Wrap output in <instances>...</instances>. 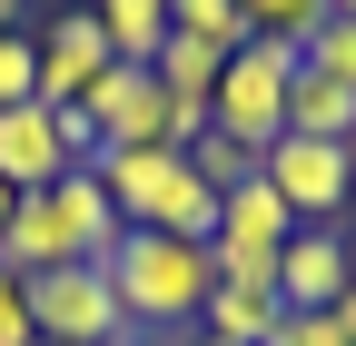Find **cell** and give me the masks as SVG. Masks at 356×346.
Segmentation results:
<instances>
[{
  "label": "cell",
  "mask_w": 356,
  "mask_h": 346,
  "mask_svg": "<svg viewBox=\"0 0 356 346\" xmlns=\"http://www.w3.org/2000/svg\"><path fill=\"white\" fill-rule=\"evenodd\" d=\"M109 297L129 327H198L208 307V247L168 238V228H129L109 247Z\"/></svg>",
  "instance_id": "obj_1"
},
{
  "label": "cell",
  "mask_w": 356,
  "mask_h": 346,
  "mask_svg": "<svg viewBox=\"0 0 356 346\" xmlns=\"http://www.w3.org/2000/svg\"><path fill=\"white\" fill-rule=\"evenodd\" d=\"M287 79H297V50H287V40H248V50L218 69L208 119L228 129L238 149H257V158H267V149L287 139Z\"/></svg>",
  "instance_id": "obj_2"
},
{
  "label": "cell",
  "mask_w": 356,
  "mask_h": 346,
  "mask_svg": "<svg viewBox=\"0 0 356 346\" xmlns=\"http://www.w3.org/2000/svg\"><path fill=\"white\" fill-rule=\"evenodd\" d=\"M257 179L287 198L297 228H337L346 198H356V149L346 139H277V149L257 158Z\"/></svg>",
  "instance_id": "obj_3"
},
{
  "label": "cell",
  "mask_w": 356,
  "mask_h": 346,
  "mask_svg": "<svg viewBox=\"0 0 356 346\" xmlns=\"http://www.w3.org/2000/svg\"><path fill=\"white\" fill-rule=\"evenodd\" d=\"M30 287V336L50 346H109L129 317L109 297V267H50V277H20Z\"/></svg>",
  "instance_id": "obj_4"
},
{
  "label": "cell",
  "mask_w": 356,
  "mask_h": 346,
  "mask_svg": "<svg viewBox=\"0 0 356 346\" xmlns=\"http://www.w3.org/2000/svg\"><path fill=\"white\" fill-rule=\"evenodd\" d=\"M89 129H99V149H168V90H159V69H129L109 60L99 79H89Z\"/></svg>",
  "instance_id": "obj_5"
},
{
  "label": "cell",
  "mask_w": 356,
  "mask_h": 346,
  "mask_svg": "<svg viewBox=\"0 0 356 346\" xmlns=\"http://www.w3.org/2000/svg\"><path fill=\"white\" fill-rule=\"evenodd\" d=\"M30 50H40V109H79L89 79L109 69V30L89 20V10H60L50 30L30 40Z\"/></svg>",
  "instance_id": "obj_6"
},
{
  "label": "cell",
  "mask_w": 356,
  "mask_h": 346,
  "mask_svg": "<svg viewBox=\"0 0 356 346\" xmlns=\"http://www.w3.org/2000/svg\"><path fill=\"white\" fill-rule=\"evenodd\" d=\"M89 168H99V188H109V208H119V228H149L159 208H168V188L188 179V158H178V149H99Z\"/></svg>",
  "instance_id": "obj_7"
},
{
  "label": "cell",
  "mask_w": 356,
  "mask_h": 346,
  "mask_svg": "<svg viewBox=\"0 0 356 346\" xmlns=\"http://www.w3.org/2000/svg\"><path fill=\"white\" fill-rule=\"evenodd\" d=\"M70 179V158H60V119L20 99V109H0V188L30 198V188H60Z\"/></svg>",
  "instance_id": "obj_8"
},
{
  "label": "cell",
  "mask_w": 356,
  "mask_h": 346,
  "mask_svg": "<svg viewBox=\"0 0 356 346\" xmlns=\"http://www.w3.org/2000/svg\"><path fill=\"white\" fill-rule=\"evenodd\" d=\"M337 297H346V218L297 228L277 247V307H337Z\"/></svg>",
  "instance_id": "obj_9"
},
{
  "label": "cell",
  "mask_w": 356,
  "mask_h": 346,
  "mask_svg": "<svg viewBox=\"0 0 356 346\" xmlns=\"http://www.w3.org/2000/svg\"><path fill=\"white\" fill-rule=\"evenodd\" d=\"M277 287H218L208 277V307H198V336L208 346H267V336H277Z\"/></svg>",
  "instance_id": "obj_10"
},
{
  "label": "cell",
  "mask_w": 356,
  "mask_h": 346,
  "mask_svg": "<svg viewBox=\"0 0 356 346\" xmlns=\"http://www.w3.org/2000/svg\"><path fill=\"white\" fill-rule=\"evenodd\" d=\"M287 139H356V90L297 60V79H287Z\"/></svg>",
  "instance_id": "obj_11"
},
{
  "label": "cell",
  "mask_w": 356,
  "mask_h": 346,
  "mask_svg": "<svg viewBox=\"0 0 356 346\" xmlns=\"http://www.w3.org/2000/svg\"><path fill=\"white\" fill-rule=\"evenodd\" d=\"M218 238H228V247H267V257H277V247L297 238V218H287V198L267 188V179H248V188H228V198H218Z\"/></svg>",
  "instance_id": "obj_12"
},
{
  "label": "cell",
  "mask_w": 356,
  "mask_h": 346,
  "mask_svg": "<svg viewBox=\"0 0 356 346\" xmlns=\"http://www.w3.org/2000/svg\"><path fill=\"white\" fill-rule=\"evenodd\" d=\"M149 69H159V90H168L178 109H208V99H218V69H228V50H208V40H178V30H168Z\"/></svg>",
  "instance_id": "obj_13"
},
{
  "label": "cell",
  "mask_w": 356,
  "mask_h": 346,
  "mask_svg": "<svg viewBox=\"0 0 356 346\" xmlns=\"http://www.w3.org/2000/svg\"><path fill=\"white\" fill-rule=\"evenodd\" d=\"M89 20L109 30V60L149 69V60H159V40H168V0H99Z\"/></svg>",
  "instance_id": "obj_14"
},
{
  "label": "cell",
  "mask_w": 356,
  "mask_h": 346,
  "mask_svg": "<svg viewBox=\"0 0 356 346\" xmlns=\"http://www.w3.org/2000/svg\"><path fill=\"white\" fill-rule=\"evenodd\" d=\"M248 40H287V50H307V40L327 30V0H238Z\"/></svg>",
  "instance_id": "obj_15"
},
{
  "label": "cell",
  "mask_w": 356,
  "mask_h": 346,
  "mask_svg": "<svg viewBox=\"0 0 356 346\" xmlns=\"http://www.w3.org/2000/svg\"><path fill=\"white\" fill-rule=\"evenodd\" d=\"M168 30L178 40H208V50H248V20H238V0H168Z\"/></svg>",
  "instance_id": "obj_16"
},
{
  "label": "cell",
  "mask_w": 356,
  "mask_h": 346,
  "mask_svg": "<svg viewBox=\"0 0 356 346\" xmlns=\"http://www.w3.org/2000/svg\"><path fill=\"white\" fill-rule=\"evenodd\" d=\"M188 168H198V179H208L218 198H228V188H248V179H257V149H238V139H228V129H218V119H208V139L188 149Z\"/></svg>",
  "instance_id": "obj_17"
},
{
  "label": "cell",
  "mask_w": 356,
  "mask_h": 346,
  "mask_svg": "<svg viewBox=\"0 0 356 346\" xmlns=\"http://www.w3.org/2000/svg\"><path fill=\"white\" fill-rule=\"evenodd\" d=\"M297 60H307V69H327V79H346V90H356V20H337V10H327V30L307 40Z\"/></svg>",
  "instance_id": "obj_18"
},
{
  "label": "cell",
  "mask_w": 356,
  "mask_h": 346,
  "mask_svg": "<svg viewBox=\"0 0 356 346\" xmlns=\"http://www.w3.org/2000/svg\"><path fill=\"white\" fill-rule=\"evenodd\" d=\"M20 99H40V50L20 30H0V109H20Z\"/></svg>",
  "instance_id": "obj_19"
},
{
  "label": "cell",
  "mask_w": 356,
  "mask_h": 346,
  "mask_svg": "<svg viewBox=\"0 0 356 346\" xmlns=\"http://www.w3.org/2000/svg\"><path fill=\"white\" fill-rule=\"evenodd\" d=\"M267 346H346V336H337V317H327V307H287Z\"/></svg>",
  "instance_id": "obj_20"
},
{
  "label": "cell",
  "mask_w": 356,
  "mask_h": 346,
  "mask_svg": "<svg viewBox=\"0 0 356 346\" xmlns=\"http://www.w3.org/2000/svg\"><path fill=\"white\" fill-rule=\"evenodd\" d=\"M0 346H40V336H30V287H20L10 267H0Z\"/></svg>",
  "instance_id": "obj_21"
},
{
  "label": "cell",
  "mask_w": 356,
  "mask_h": 346,
  "mask_svg": "<svg viewBox=\"0 0 356 346\" xmlns=\"http://www.w3.org/2000/svg\"><path fill=\"white\" fill-rule=\"evenodd\" d=\"M50 119H60V158H70V168L99 158V129H89V109H50Z\"/></svg>",
  "instance_id": "obj_22"
},
{
  "label": "cell",
  "mask_w": 356,
  "mask_h": 346,
  "mask_svg": "<svg viewBox=\"0 0 356 346\" xmlns=\"http://www.w3.org/2000/svg\"><path fill=\"white\" fill-rule=\"evenodd\" d=\"M327 317H337V336H346V346H356V287H346V297H337V307H327Z\"/></svg>",
  "instance_id": "obj_23"
},
{
  "label": "cell",
  "mask_w": 356,
  "mask_h": 346,
  "mask_svg": "<svg viewBox=\"0 0 356 346\" xmlns=\"http://www.w3.org/2000/svg\"><path fill=\"white\" fill-rule=\"evenodd\" d=\"M20 10H30V0H0V30H20Z\"/></svg>",
  "instance_id": "obj_24"
},
{
  "label": "cell",
  "mask_w": 356,
  "mask_h": 346,
  "mask_svg": "<svg viewBox=\"0 0 356 346\" xmlns=\"http://www.w3.org/2000/svg\"><path fill=\"white\" fill-rule=\"evenodd\" d=\"M346 287H356V218H346Z\"/></svg>",
  "instance_id": "obj_25"
},
{
  "label": "cell",
  "mask_w": 356,
  "mask_h": 346,
  "mask_svg": "<svg viewBox=\"0 0 356 346\" xmlns=\"http://www.w3.org/2000/svg\"><path fill=\"white\" fill-rule=\"evenodd\" d=\"M327 10H337V20H356V0H327Z\"/></svg>",
  "instance_id": "obj_26"
},
{
  "label": "cell",
  "mask_w": 356,
  "mask_h": 346,
  "mask_svg": "<svg viewBox=\"0 0 356 346\" xmlns=\"http://www.w3.org/2000/svg\"><path fill=\"white\" fill-rule=\"evenodd\" d=\"M0 228H10V188H0Z\"/></svg>",
  "instance_id": "obj_27"
},
{
  "label": "cell",
  "mask_w": 356,
  "mask_h": 346,
  "mask_svg": "<svg viewBox=\"0 0 356 346\" xmlns=\"http://www.w3.org/2000/svg\"><path fill=\"white\" fill-rule=\"evenodd\" d=\"M40 346H50V336H40Z\"/></svg>",
  "instance_id": "obj_28"
},
{
  "label": "cell",
  "mask_w": 356,
  "mask_h": 346,
  "mask_svg": "<svg viewBox=\"0 0 356 346\" xmlns=\"http://www.w3.org/2000/svg\"><path fill=\"white\" fill-rule=\"evenodd\" d=\"M346 149H356V139H346Z\"/></svg>",
  "instance_id": "obj_29"
},
{
  "label": "cell",
  "mask_w": 356,
  "mask_h": 346,
  "mask_svg": "<svg viewBox=\"0 0 356 346\" xmlns=\"http://www.w3.org/2000/svg\"><path fill=\"white\" fill-rule=\"evenodd\" d=\"M198 346H208V336H198Z\"/></svg>",
  "instance_id": "obj_30"
}]
</instances>
